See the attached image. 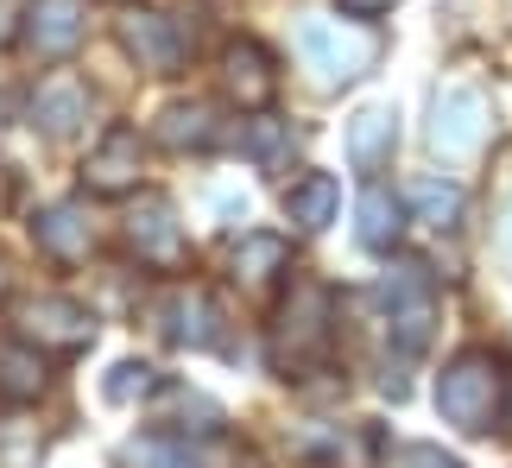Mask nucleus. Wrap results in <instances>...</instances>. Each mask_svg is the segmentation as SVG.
Wrapping results in <instances>:
<instances>
[{
	"label": "nucleus",
	"mask_w": 512,
	"mask_h": 468,
	"mask_svg": "<svg viewBox=\"0 0 512 468\" xmlns=\"http://www.w3.org/2000/svg\"><path fill=\"white\" fill-rule=\"evenodd\" d=\"M329 342H336V291L323 279H291L279 317H272V336H266L272 367L285 380H298L329 355Z\"/></svg>",
	"instance_id": "nucleus-1"
},
{
	"label": "nucleus",
	"mask_w": 512,
	"mask_h": 468,
	"mask_svg": "<svg viewBox=\"0 0 512 468\" xmlns=\"http://www.w3.org/2000/svg\"><path fill=\"white\" fill-rule=\"evenodd\" d=\"M437 412H443V424H456L462 437L494 431V412H506V374L487 348H462L437 374Z\"/></svg>",
	"instance_id": "nucleus-2"
},
{
	"label": "nucleus",
	"mask_w": 512,
	"mask_h": 468,
	"mask_svg": "<svg viewBox=\"0 0 512 468\" xmlns=\"http://www.w3.org/2000/svg\"><path fill=\"white\" fill-rule=\"evenodd\" d=\"M298 57L323 89H342V83L373 70L380 45H373V32H342L336 19H304L298 26Z\"/></svg>",
	"instance_id": "nucleus-3"
},
{
	"label": "nucleus",
	"mask_w": 512,
	"mask_h": 468,
	"mask_svg": "<svg viewBox=\"0 0 512 468\" xmlns=\"http://www.w3.org/2000/svg\"><path fill=\"white\" fill-rule=\"evenodd\" d=\"M380 298H386L392 342H399L405 355H418V348L430 342V329H437V285H430V266H418V260H399V266L386 272Z\"/></svg>",
	"instance_id": "nucleus-4"
},
{
	"label": "nucleus",
	"mask_w": 512,
	"mask_h": 468,
	"mask_svg": "<svg viewBox=\"0 0 512 468\" xmlns=\"http://www.w3.org/2000/svg\"><path fill=\"white\" fill-rule=\"evenodd\" d=\"M481 140H487V95L481 89L449 83L430 95V146L443 159H468V152H481Z\"/></svg>",
	"instance_id": "nucleus-5"
},
{
	"label": "nucleus",
	"mask_w": 512,
	"mask_h": 468,
	"mask_svg": "<svg viewBox=\"0 0 512 468\" xmlns=\"http://www.w3.org/2000/svg\"><path fill=\"white\" fill-rule=\"evenodd\" d=\"M146 171V140L133 127H108L102 146L83 159V190L89 197H133Z\"/></svg>",
	"instance_id": "nucleus-6"
},
{
	"label": "nucleus",
	"mask_w": 512,
	"mask_h": 468,
	"mask_svg": "<svg viewBox=\"0 0 512 468\" xmlns=\"http://www.w3.org/2000/svg\"><path fill=\"white\" fill-rule=\"evenodd\" d=\"M83 32H89V0H32L26 19H19L26 51L45 57V64H64V57L83 45Z\"/></svg>",
	"instance_id": "nucleus-7"
},
{
	"label": "nucleus",
	"mask_w": 512,
	"mask_h": 468,
	"mask_svg": "<svg viewBox=\"0 0 512 468\" xmlns=\"http://www.w3.org/2000/svg\"><path fill=\"white\" fill-rule=\"evenodd\" d=\"M19 336H26L32 348H57V355H76V348L95 342V317L76 298H32L26 310H19Z\"/></svg>",
	"instance_id": "nucleus-8"
},
{
	"label": "nucleus",
	"mask_w": 512,
	"mask_h": 468,
	"mask_svg": "<svg viewBox=\"0 0 512 468\" xmlns=\"http://www.w3.org/2000/svg\"><path fill=\"white\" fill-rule=\"evenodd\" d=\"M222 89L234 108L247 114H266L272 95H279V70H272V51L260 45V38H234V45L222 51Z\"/></svg>",
	"instance_id": "nucleus-9"
},
{
	"label": "nucleus",
	"mask_w": 512,
	"mask_h": 468,
	"mask_svg": "<svg viewBox=\"0 0 512 468\" xmlns=\"http://www.w3.org/2000/svg\"><path fill=\"white\" fill-rule=\"evenodd\" d=\"M152 317H159V329H165V342H177V348H215V336H222V317H215V298L203 285H171L159 304H152Z\"/></svg>",
	"instance_id": "nucleus-10"
},
{
	"label": "nucleus",
	"mask_w": 512,
	"mask_h": 468,
	"mask_svg": "<svg viewBox=\"0 0 512 468\" xmlns=\"http://www.w3.org/2000/svg\"><path fill=\"white\" fill-rule=\"evenodd\" d=\"M127 247L140 253L146 266H184V228H177V209L165 197H140L133 203V216H127Z\"/></svg>",
	"instance_id": "nucleus-11"
},
{
	"label": "nucleus",
	"mask_w": 512,
	"mask_h": 468,
	"mask_svg": "<svg viewBox=\"0 0 512 468\" xmlns=\"http://www.w3.org/2000/svg\"><path fill=\"white\" fill-rule=\"evenodd\" d=\"M121 45L140 57V70H152V76L184 70V32H177V19H165V13H146V7L121 13Z\"/></svg>",
	"instance_id": "nucleus-12"
},
{
	"label": "nucleus",
	"mask_w": 512,
	"mask_h": 468,
	"mask_svg": "<svg viewBox=\"0 0 512 468\" xmlns=\"http://www.w3.org/2000/svg\"><path fill=\"white\" fill-rule=\"evenodd\" d=\"M32 241H38L45 260L76 266V260H89V253H95V222L83 216V203H51V209H38V216H32Z\"/></svg>",
	"instance_id": "nucleus-13"
},
{
	"label": "nucleus",
	"mask_w": 512,
	"mask_h": 468,
	"mask_svg": "<svg viewBox=\"0 0 512 468\" xmlns=\"http://www.w3.org/2000/svg\"><path fill=\"white\" fill-rule=\"evenodd\" d=\"M32 121L51 133V140H64V133H76L89 121V89L76 83L70 70H57V76H45V83L32 89Z\"/></svg>",
	"instance_id": "nucleus-14"
},
{
	"label": "nucleus",
	"mask_w": 512,
	"mask_h": 468,
	"mask_svg": "<svg viewBox=\"0 0 512 468\" xmlns=\"http://www.w3.org/2000/svg\"><path fill=\"white\" fill-rule=\"evenodd\" d=\"M392 146H399V114L392 108H361L348 121V165L354 171H386L392 165Z\"/></svg>",
	"instance_id": "nucleus-15"
},
{
	"label": "nucleus",
	"mask_w": 512,
	"mask_h": 468,
	"mask_svg": "<svg viewBox=\"0 0 512 468\" xmlns=\"http://www.w3.org/2000/svg\"><path fill=\"white\" fill-rule=\"evenodd\" d=\"M228 266H234V285L241 291H266L279 272H291V241L285 234H241Z\"/></svg>",
	"instance_id": "nucleus-16"
},
{
	"label": "nucleus",
	"mask_w": 512,
	"mask_h": 468,
	"mask_svg": "<svg viewBox=\"0 0 512 468\" xmlns=\"http://www.w3.org/2000/svg\"><path fill=\"white\" fill-rule=\"evenodd\" d=\"M152 140H159L165 152H209L215 140H222V127H215V108L190 95V102H171V108L159 114Z\"/></svg>",
	"instance_id": "nucleus-17"
},
{
	"label": "nucleus",
	"mask_w": 512,
	"mask_h": 468,
	"mask_svg": "<svg viewBox=\"0 0 512 468\" xmlns=\"http://www.w3.org/2000/svg\"><path fill=\"white\" fill-rule=\"evenodd\" d=\"M127 462L133 468H228L222 443H203V437H146V443H127Z\"/></svg>",
	"instance_id": "nucleus-18"
},
{
	"label": "nucleus",
	"mask_w": 512,
	"mask_h": 468,
	"mask_svg": "<svg viewBox=\"0 0 512 468\" xmlns=\"http://www.w3.org/2000/svg\"><path fill=\"white\" fill-rule=\"evenodd\" d=\"M45 348H32L26 336H19V342H7V348H0V399H7V405H32L38 393H45Z\"/></svg>",
	"instance_id": "nucleus-19"
},
{
	"label": "nucleus",
	"mask_w": 512,
	"mask_h": 468,
	"mask_svg": "<svg viewBox=\"0 0 512 468\" xmlns=\"http://www.w3.org/2000/svg\"><path fill=\"white\" fill-rule=\"evenodd\" d=\"M354 216H361V247H373V253H386V247H399V234H405V203L392 197L386 184H367L361 190V203H354Z\"/></svg>",
	"instance_id": "nucleus-20"
},
{
	"label": "nucleus",
	"mask_w": 512,
	"mask_h": 468,
	"mask_svg": "<svg viewBox=\"0 0 512 468\" xmlns=\"http://www.w3.org/2000/svg\"><path fill=\"white\" fill-rule=\"evenodd\" d=\"M336 203H342V184L329 178V171H310L304 184L285 190V216L298 222L304 234H323L329 222H336Z\"/></svg>",
	"instance_id": "nucleus-21"
},
{
	"label": "nucleus",
	"mask_w": 512,
	"mask_h": 468,
	"mask_svg": "<svg viewBox=\"0 0 512 468\" xmlns=\"http://www.w3.org/2000/svg\"><path fill=\"white\" fill-rule=\"evenodd\" d=\"M310 462L317 468H373L380 462V437L367 424H336V431L310 437Z\"/></svg>",
	"instance_id": "nucleus-22"
},
{
	"label": "nucleus",
	"mask_w": 512,
	"mask_h": 468,
	"mask_svg": "<svg viewBox=\"0 0 512 468\" xmlns=\"http://www.w3.org/2000/svg\"><path fill=\"white\" fill-rule=\"evenodd\" d=\"M405 203L418 209V222H424V228H437V234L462 222V184H456V178H437V171L411 178V184H405Z\"/></svg>",
	"instance_id": "nucleus-23"
},
{
	"label": "nucleus",
	"mask_w": 512,
	"mask_h": 468,
	"mask_svg": "<svg viewBox=\"0 0 512 468\" xmlns=\"http://www.w3.org/2000/svg\"><path fill=\"white\" fill-rule=\"evenodd\" d=\"M45 462V431L26 418H0V468H38Z\"/></svg>",
	"instance_id": "nucleus-24"
},
{
	"label": "nucleus",
	"mask_w": 512,
	"mask_h": 468,
	"mask_svg": "<svg viewBox=\"0 0 512 468\" xmlns=\"http://www.w3.org/2000/svg\"><path fill=\"white\" fill-rule=\"evenodd\" d=\"M152 386H159V374H152L146 361H121V367L108 374V386H102V393H108L114 405H133V399H146Z\"/></svg>",
	"instance_id": "nucleus-25"
},
{
	"label": "nucleus",
	"mask_w": 512,
	"mask_h": 468,
	"mask_svg": "<svg viewBox=\"0 0 512 468\" xmlns=\"http://www.w3.org/2000/svg\"><path fill=\"white\" fill-rule=\"evenodd\" d=\"M253 152H260V165H285V127L279 121H253Z\"/></svg>",
	"instance_id": "nucleus-26"
},
{
	"label": "nucleus",
	"mask_w": 512,
	"mask_h": 468,
	"mask_svg": "<svg viewBox=\"0 0 512 468\" xmlns=\"http://www.w3.org/2000/svg\"><path fill=\"white\" fill-rule=\"evenodd\" d=\"M399 468H462V462L443 456L437 443H405V450H399Z\"/></svg>",
	"instance_id": "nucleus-27"
},
{
	"label": "nucleus",
	"mask_w": 512,
	"mask_h": 468,
	"mask_svg": "<svg viewBox=\"0 0 512 468\" xmlns=\"http://www.w3.org/2000/svg\"><path fill=\"white\" fill-rule=\"evenodd\" d=\"M336 7H342L348 19H380V13L399 7V0H336Z\"/></svg>",
	"instance_id": "nucleus-28"
},
{
	"label": "nucleus",
	"mask_w": 512,
	"mask_h": 468,
	"mask_svg": "<svg viewBox=\"0 0 512 468\" xmlns=\"http://www.w3.org/2000/svg\"><path fill=\"white\" fill-rule=\"evenodd\" d=\"M7 38H13V7L0 0V45H7Z\"/></svg>",
	"instance_id": "nucleus-29"
},
{
	"label": "nucleus",
	"mask_w": 512,
	"mask_h": 468,
	"mask_svg": "<svg viewBox=\"0 0 512 468\" xmlns=\"http://www.w3.org/2000/svg\"><path fill=\"white\" fill-rule=\"evenodd\" d=\"M7 291H13V272H7V260H0V298H7Z\"/></svg>",
	"instance_id": "nucleus-30"
},
{
	"label": "nucleus",
	"mask_w": 512,
	"mask_h": 468,
	"mask_svg": "<svg viewBox=\"0 0 512 468\" xmlns=\"http://www.w3.org/2000/svg\"><path fill=\"white\" fill-rule=\"evenodd\" d=\"M506 424H512V380H506Z\"/></svg>",
	"instance_id": "nucleus-31"
}]
</instances>
